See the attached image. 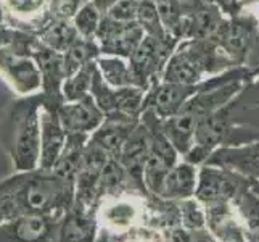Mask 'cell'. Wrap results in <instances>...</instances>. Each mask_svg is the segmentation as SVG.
Here are the masks:
<instances>
[{
	"mask_svg": "<svg viewBox=\"0 0 259 242\" xmlns=\"http://www.w3.org/2000/svg\"><path fill=\"white\" fill-rule=\"evenodd\" d=\"M91 95L94 97L95 103L100 107V110L105 115L116 112V89L105 83V79L102 78L100 73H98V70L95 71V75H94Z\"/></svg>",
	"mask_w": 259,
	"mask_h": 242,
	"instance_id": "f1b7e54d",
	"label": "cell"
},
{
	"mask_svg": "<svg viewBox=\"0 0 259 242\" xmlns=\"http://www.w3.org/2000/svg\"><path fill=\"white\" fill-rule=\"evenodd\" d=\"M100 47L95 39H84L79 38L73 46H71L63 53V63H65V73L66 78L74 75L77 70H81L84 65L95 61L100 57Z\"/></svg>",
	"mask_w": 259,
	"mask_h": 242,
	"instance_id": "603a6c76",
	"label": "cell"
},
{
	"mask_svg": "<svg viewBox=\"0 0 259 242\" xmlns=\"http://www.w3.org/2000/svg\"><path fill=\"white\" fill-rule=\"evenodd\" d=\"M84 4V0H49L50 18L52 20L71 21Z\"/></svg>",
	"mask_w": 259,
	"mask_h": 242,
	"instance_id": "4dcf8cb0",
	"label": "cell"
},
{
	"mask_svg": "<svg viewBox=\"0 0 259 242\" xmlns=\"http://www.w3.org/2000/svg\"><path fill=\"white\" fill-rule=\"evenodd\" d=\"M140 0H119L105 15L118 23H134L137 21Z\"/></svg>",
	"mask_w": 259,
	"mask_h": 242,
	"instance_id": "f546056e",
	"label": "cell"
},
{
	"mask_svg": "<svg viewBox=\"0 0 259 242\" xmlns=\"http://www.w3.org/2000/svg\"><path fill=\"white\" fill-rule=\"evenodd\" d=\"M203 83L187 86L159 81L153 87L148 89L144 110H151L159 120H166L169 116H174L184 109L185 103L192 97H195L201 91Z\"/></svg>",
	"mask_w": 259,
	"mask_h": 242,
	"instance_id": "9c48e42d",
	"label": "cell"
},
{
	"mask_svg": "<svg viewBox=\"0 0 259 242\" xmlns=\"http://www.w3.org/2000/svg\"><path fill=\"white\" fill-rule=\"evenodd\" d=\"M145 98L147 91L144 87L131 86L116 89V112L134 116V118H140L145 109Z\"/></svg>",
	"mask_w": 259,
	"mask_h": 242,
	"instance_id": "d4e9b609",
	"label": "cell"
},
{
	"mask_svg": "<svg viewBox=\"0 0 259 242\" xmlns=\"http://www.w3.org/2000/svg\"><path fill=\"white\" fill-rule=\"evenodd\" d=\"M206 0H177V4L181 5L184 13H192L196 8H200Z\"/></svg>",
	"mask_w": 259,
	"mask_h": 242,
	"instance_id": "836d02e7",
	"label": "cell"
},
{
	"mask_svg": "<svg viewBox=\"0 0 259 242\" xmlns=\"http://www.w3.org/2000/svg\"><path fill=\"white\" fill-rule=\"evenodd\" d=\"M140 118L124 115L121 112H111L105 115L103 123L98 126L91 136L92 144L105 150L110 157H118L124 144L139 126Z\"/></svg>",
	"mask_w": 259,
	"mask_h": 242,
	"instance_id": "5bb4252c",
	"label": "cell"
},
{
	"mask_svg": "<svg viewBox=\"0 0 259 242\" xmlns=\"http://www.w3.org/2000/svg\"><path fill=\"white\" fill-rule=\"evenodd\" d=\"M68 139L55 109L44 105L40 116V160L39 168L52 169L58 161Z\"/></svg>",
	"mask_w": 259,
	"mask_h": 242,
	"instance_id": "9a60e30c",
	"label": "cell"
},
{
	"mask_svg": "<svg viewBox=\"0 0 259 242\" xmlns=\"http://www.w3.org/2000/svg\"><path fill=\"white\" fill-rule=\"evenodd\" d=\"M235 66V61L214 39H187L179 42L169 57L161 81L195 86Z\"/></svg>",
	"mask_w": 259,
	"mask_h": 242,
	"instance_id": "3957f363",
	"label": "cell"
},
{
	"mask_svg": "<svg viewBox=\"0 0 259 242\" xmlns=\"http://www.w3.org/2000/svg\"><path fill=\"white\" fill-rule=\"evenodd\" d=\"M155 4L166 31L179 42H182V24L185 13L177 4V0H155Z\"/></svg>",
	"mask_w": 259,
	"mask_h": 242,
	"instance_id": "4316f807",
	"label": "cell"
},
{
	"mask_svg": "<svg viewBox=\"0 0 259 242\" xmlns=\"http://www.w3.org/2000/svg\"><path fill=\"white\" fill-rule=\"evenodd\" d=\"M249 189L259 197V178H251V181H249Z\"/></svg>",
	"mask_w": 259,
	"mask_h": 242,
	"instance_id": "d590c367",
	"label": "cell"
},
{
	"mask_svg": "<svg viewBox=\"0 0 259 242\" xmlns=\"http://www.w3.org/2000/svg\"><path fill=\"white\" fill-rule=\"evenodd\" d=\"M198 168L185 160H179L177 163L169 169L159 184L156 197L164 200H185L195 195L196 183H198Z\"/></svg>",
	"mask_w": 259,
	"mask_h": 242,
	"instance_id": "2e32d148",
	"label": "cell"
},
{
	"mask_svg": "<svg viewBox=\"0 0 259 242\" xmlns=\"http://www.w3.org/2000/svg\"><path fill=\"white\" fill-rule=\"evenodd\" d=\"M144 39L145 31L137 21L118 23L106 15L102 18L95 38L102 55H116L122 58H131Z\"/></svg>",
	"mask_w": 259,
	"mask_h": 242,
	"instance_id": "52a82bcc",
	"label": "cell"
},
{
	"mask_svg": "<svg viewBox=\"0 0 259 242\" xmlns=\"http://www.w3.org/2000/svg\"><path fill=\"white\" fill-rule=\"evenodd\" d=\"M76 203V183L52 169L16 171L0 183V225L26 217L63 218Z\"/></svg>",
	"mask_w": 259,
	"mask_h": 242,
	"instance_id": "6da1fadb",
	"label": "cell"
},
{
	"mask_svg": "<svg viewBox=\"0 0 259 242\" xmlns=\"http://www.w3.org/2000/svg\"><path fill=\"white\" fill-rule=\"evenodd\" d=\"M0 76L20 97L42 91V76L35 60L12 47H0Z\"/></svg>",
	"mask_w": 259,
	"mask_h": 242,
	"instance_id": "8992f818",
	"label": "cell"
},
{
	"mask_svg": "<svg viewBox=\"0 0 259 242\" xmlns=\"http://www.w3.org/2000/svg\"><path fill=\"white\" fill-rule=\"evenodd\" d=\"M254 29L256 23L251 18H243L240 15L226 18L214 36V41L235 61L237 66H246L245 61L249 53V47L254 41Z\"/></svg>",
	"mask_w": 259,
	"mask_h": 242,
	"instance_id": "8fae6325",
	"label": "cell"
},
{
	"mask_svg": "<svg viewBox=\"0 0 259 242\" xmlns=\"http://www.w3.org/2000/svg\"><path fill=\"white\" fill-rule=\"evenodd\" d=\"M148 150H150V132L145 124L140 121L139 126L134 129L131 137L127 139V142L124 144L122 150L116 158L121 161L124 168L134 178L139 179L140 183H144L142 173H144V165L148 157Z\"/></svg>",
	"mask_w": 259,
	"mask_h": 242,
	"instance_id": "d6986e66",
	"label": "cell"
},
{
	"mask_svg": "<svg viewBox=\"0 0 259 242\" xmlns=\"http://www.w3.org/2000/svg\"><path fill=\"white\" fill-rule=\"evenodd\" d=\"M249 181L251 178L235 169L203 163L198 168V183L193 197L203 207L222 203L232 205L237 195L249 186Z\"/></svg>",
	"mask_w": 259,
	"mask_h": 242,
	"instance_id": "5b68a950",
	"label": "cell"
},
{
	"mask_svg": "<svg viewBox=\"0 0 259 242\" xmlns=\"http://www.w3.org/2000/svg\"><path fill=\"white\" fill-rule=\"evenodd\" d=\"M5 24L37 36L52 21L49 0H0Z\"/></svg>",
	"mask_w": 259,
	"mask_h": 242,
	"instance_id": "7c38bea8",
	"label": "cell"
},
{
	"mask_svg": "<svg viewBox=\"0 0 259 242\" xmlns=\"http://www.w3.org/2000/svg\"><path fill=\"white\" fill-rule=\"evenodd\" d=\"M174 50V46L163 44L153 38L145 36V39L142 41L137 50L129 58L140 87H144L148 92L150 87H153L156 83L161 81L163 70Z\"/></svg>",
	"mask_w": 259,
	"mask_h": 242,
	"instance_id": "ba28073f",
	"label": "cell"
},
{
	"mask_svg": "<svg viewBox=\"0 0 259 242\" xmlns=\"http://www.w3.org/2000/svg\"><path fill=\"white\" fill-rule=\"evenodd\" d=\"M20 29H15L5 23L0 24V47H10L20 36Z\"/></svg>",
	"mask_w": 259,
	"mask_h": 242,
	"instance_id": "1f68e13d",
	"label": "cell"
},
{
	"mask_svg": "<svg viewBox=\"0 0 259 242\" xmlns=\"http://www.w3.org/2000/svg\"><path fill=\"white\" fill-rule=\"evenodd\" d=\"M140 121L145 124L150 132V150L144 165L142 179H144L145 189L151 195H155L166 173L179 161V152L164 136L161 120L153 112L144 110Z\"/></svg>",
	"mask_w": 259,
	"mask_h": 242,
	"instance_id": "277c9868",
	"label": "cell"
},
{
	"mask_svg": "<svg viewBox=\"0 0 259 242\" xmlns=\"http://www.w3.org/2000/svg\"><path fill=\"white\" fill-rule=\"evenodd\" d=\"M129 242H163L161 240V232H155V231H142L140 234L136 237H132Z\"/></svg>",
	"mask_w": 259,
	"mask_h": 242,
	"instance_id": "d6a6232c",
	"label": "cell"
},
{
	"mask_svg": "<svg viewBox=\"0 0 259 242\" xmlns=\"http://www.w3.org/2000/svg\"><path fill=\"white\" fill-rule=\"evenodd\" d=\"M97 70L102 75L106 84L114 89L139 86L136 73L131 66L129 58L116 57V55H100L97 60ZM140 87V86H139Z\"/></svg>",
	"mask_w": 259,
	"mask_h": 242,
	"instance_id": "ffe728a7",
	"label": "cell"
},
{
	"mask_svg": "<svg viewBox=\"0 0 259 242\" xmlns=\"http://www.w3.org/2000/svg\"><path fill=\"white\" fill-rule=\"evenodd\" d=\"M61 218L26 217L0 225V242H58Z\"/></svg>",
	"mask_w": 259,
	"mask_h": 242,
	"instance_id": "30bf717a",
	"label": "cell"
},
{
	"mask_svg": "<svg viewBox=\"0 0 259 242\" xmlns=\"http://www.w3.org/2000/svg\"><path fill=\"white\" fill-rule=\"evenodd\" d=\"M95 71H97V63L91 61V63L84 65L81 70H77L74 75H71L65 79L63 86H61V94H63L65 102H76L91 95Z\"/></svg>",
	"mask_w": 259,
	"mask_h": 242,
	"instance_id": "cb8c5ba5",
	"label": "cell"
},
{
	"mask_svg": "<svg viewBox=\"0 0 259 242\" xmlns=\"http://www.w3.org/2000/svg\"><path fill=\"white\" fill-rule=\"evenodd\" d=\"M42 92L16 98L2 121V142L16 171H32L40 160Z\"/></svg>",
	"mask_w": 259,
	"mask_h": 242,
	"instance_id": "7a4b0ae2",
	"label": "cell"
},
{
	"mask_svg": "<svg viewBox=\"0 0 259 242\" xmlns=\"http://www.w3.org/2000/svg\"><path fill=\"white\" fill-rule=\"evenodd\" d=\"M92 2H94V5L98 8V10H100L103 15L106 13V12H108L110 10V8L113 7V5H116V4H118L119 2V0H92Z\"/></svg>",
	"mask_w": 259,
	"mask_h": 242,
	"instance_id": "e575fe53",
	"label": "cell"
},
{
	"mask_svg": "<svg viewBox=\"0 0 259 242\" xmlns=\"http://www.w3.org/2000/svg\"><path fill=\"white\" fill-rule=\"evenodd\" d=\"M179 210H181V225L187 231L206 228V210L195 197L179 200Z\"/></svg>",
	"mask_w": 259,
	"mask_h": 242,
	"instance_id": "83f0119b",
	"label": "cell"
},
{
	"mask_svg": "<svg viewBox=\"0 0 259 242\" xmlns=\"http://www.w3.org/2000/svg\"><path fill=\"white\" fill-rule=\"evenodd\" d=\"M206 163L235 169L249 178H259V141L237 147H221Z\"/></svg>",
	"mask_w": 259,
	"mask_h": 242,
	"instance_id": "e0dca14e",
	"label": "cell"
},
{
	"mask_svg": "<svg viewBox=\"0 0 259 242\" xmlns=\"http://www.w3.org/2000/svg\"><path fill=\"white\" fill-rule=\"evenodd\" d=\"M204 210H206V228L218 242H248L234 205H211L204 207Z\"/></svg>",
	"mask_w": 259,
	"mask_h": 242,
	"instance_id": "ac0fdd59",
	"label": "cell"
},
{
	"mask_svg": "<svg viewBox=\"0 0 259 242\" xmlns=\"http://www.w3.org/2000/svg\"><path fill=\"white\" fill-rule=\"evenodd\" d=\"M39 41L49 49L58 53H65L73 44L81 38L77 34L73 21L52 20L46 28L37 34Z\"/></svg>",
	"mask_w": 259,
	"mask_h": 242,
	"instance_id": "7402d4cb",
	"label": "cell"
},
{
	"mask_svg": "<svg viewBox=\"0 0 259 242\" xmlns=\"http://www.w3.org/2000/svg\"><path fill=\"white\" fill-rule=\"evenodd\" d=\"M103 13L98 10V8L94 5L92 0L85 2L81 8L77 10V13L74 15L73 21L74 28L77 31V34L84 39H95L98 28H100Z\"/></svg>",
	"mask_w": 259,
	"mask_h": 242,
	"instance_id": "484cf974",
	"label": "cell"
},
{
	"mask_svg": "<svg viewBox=\"0 0 259 242\" xmlns=\"http://www.w3.org/2000/svg\"><path fill=\"white\" fill-rule=\"evenodd\" d=\"M153 2H155V0H153Z\"/></svg>",
	"mask_w": 259,
	"mask_h": 242,
	"instance_id": "8d00e7d4",
	"label": "cell"
},
{
	"mask_svg": "<svg viewBox=\"0 0 259 242\" xmlns=\"http://www.w3.org/2000/svg\"><path fill=\"white\" fill-rule=\"evenodd\" d=\"M57 115L66 134L92 136V132L105 120V113L95 103L92 95H87L76 102H63L57 109Z\"/></svg>",
	"mask_w": 259,
	"mask_h": 242,
	"instance_id": "4fadbf2b",
	"label": "cell"
},
{
	"mask_svg": "<svg viewBox=\"0 0 259 242\" xmlns=\"http://www.w3.org/2000/svg\"><path fill=\"white\" fill-rule=\"evenodd\" d=\"M234 210L248 242H259V197L246 186L234 200Z\"/></svg>",
	"mask_w": 259,
	"mask_h": 242,
	"instance_id": "44dd1931",
	"label": "cell"
}]
</instances>
